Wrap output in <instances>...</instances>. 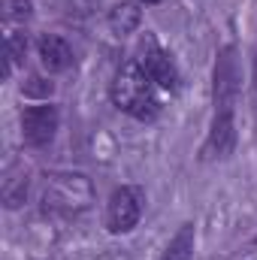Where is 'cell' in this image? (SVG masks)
<instances>
[{
    "label": "cell",
    "mask_w": 257,
    "mask_h": 260,
    "mask_svg": "<svg viewBox=\"0 0 257 260\" xmlns=\"http://www.w3.org/2000/svg\"><path fill=\"white\" fill-rule=\"evenodd\" d=\"M109 94H112V103L121 112H127L130 118H136V121H151L160 112V100L154 94V82L145 76V70L139 67L136 58L124 61L118 67Z\"/></svg>",
    "instance_id": "6da1fadb"
},
{
    "label": "cell",
    "mask_w": 257,
    "mask_h": 260,
    "mask_svg": "<svg viewBox=\"0 0 257 260\" xmlns=\"http://www.w3.org/2000/svg\"><path fill=\"white\" fill-rule=\"evenodd\" d=\"M43 203L55 212H85L94 203V185L82 173H49L43 185Z\"/></svg>",
    "instance_id": "7a4b0ae2"
},
{
    "label": "cell",
    "mask_w": 257,
    "mask_h": 260,
    "mask_svg": "<svg viewBox=\"0 0 257 260\" xmlns=\"http://www.w3.org/2000/svg\"><path fill=\"white\" fill-rule=\"evenodd\" d=\"M145 206V191L139 185H121L106 203V230L109 233H127L139 224Z\"/></svg>",
    "instance_id": "3957f363"
},
{
    "label": "cell",
    "mask_w": 257,
    "mask_h": 260,
    "mask_svg": "<svg viewBox=\"0 0 257 260\" xmlns=\"http://www.w3.org/2000/svg\"><path fill=\"white\" fill-rule=\"evenodd\" d=\"M136 61L145 70V76L157 85V88H167V91H176L179 88V70L173 64V58L157 46V40L151 34H145L139 40V52H136Z\"/></svg>",
    "instance_id": "277c9868"
},
{
    "label": "cell",
    "mask_w": 257,
    "mask_h": 260,
    "mask_svg": "<svg viewBox=\"0 0 257 260\" xmlns=\"http://www.w3.org/2000/svg\"><path fill=\"white\" fill-rule=\"evenodd\" d=\"M236 97H239V61L236 49L227 46L215 61V112H233Z\"/></svg>",
    "instance_id": "5b68a950"
},
{
    "label": "cell",
    "mask_w": 257,
    "mask_h": 260,
    "mask_svg": "<svg viewBox=\"0 0 257 260\" xmlns=\"http://www.w3.org/2000/svg\"><path fill=\"white\" fill-rule=\"evenodd\" d=\"M58 121H61L58 106H52V103H46V106H27L21 112V136H24V142L34 145V148L49 145L55 139V133H58Z\"/></svg>",
    "instance_id": "8992f818"
},
{
    "label": "cell",
    "mask_w": 257,
    "mask_h": 260,
    "mask_svg": "<svg viewBox=\"0 0 257 260\" xmlns=\"http://www.w3.org/2000/svg\"><path fill=\"white\" fill-rule=\"evenodd\" d=\"M233 148H236V121H233V112H215L209 139L203 145V157L206 160H224V157L233 154Z\"/></svg>",
    "instance_id": "52a82bcc"
},
{
    "label": "cell",
    "mask_w": 257,
    "mask_h": 260,
    "mask_svg": "<svg viewBox=\"0 0 257 260\" xmlns=\"http://www.w3.org/2000/svg\"><path fill=\"white\" fill-rule=\"evenodd\" d=\"M37 52H40V64L49 73H64V70L73 67V49L58 34H43L40 43H37Z\"/></svg>",
    "instance_id": "ba28073f"
},
{
    "label": "cell",
    "mask_w": 257,
    "mask_h": 260,
    "mask_svg": "<svg viewBox=\"0 0 257 260\" xmlns=\"http://www.w3.org/2000/svg\"><path fill=\"white\" fill-rule=\"evenodd\" d=\"M139 21H142V12H139L136 3H118V6L109 9V27H112L118 37L133 34V30L139 27Z\"/></svg>",
    "instance_id": "9c48e42d"
},
{
    "label": "cell",
    "mask_w": 257,
    "mask_h": 260,
    "mask_svg": "<svg viewBox=\"0 0 257 260\" xmlns=\"http://www.w3.org/2000/svg\"><path fill=\"white\" fill-rule=\"evenodd\" d=\"M191 254H194V224H185L170 239V245H167L160 260H191Z\"/></svg>",
    "instance_id": "30bf717a"
},
{
    "label": "cell",
    "mask_w": 257,
    "mask_h": 260,
    "mask_svg": "<svg viewBox=\"0 0 257 260\" xmlns=\"http://www.w3.org/2000/svg\"><path fill=\"white\" fill-rule=\"evenodd\" d=\"M24 194H27V173L21 170V173H6V179H3V203L9 206V209H15V206H21L24 203Z\"/></svg>",
    "instance_id": "8fae6325"
},
{
    "label": "cell",
    "mask_w": 257,
    "mask_h": 260,
    "mask_svg": "<svg viewBox=\"0 0 257 260\" xmlns=\"http://www.w3.org/2000/svg\"><path fill=\"white\" fill-rule=\"evenodd\" d=\"M24 55H27V37L18 34V30L6 34V58H9V64H21Z\"/></svg>",
    "instance_id": "7c38bea8"
},
{
    "label": "cell",
    "mask_w": 257,
    "mask_h": 260,
    "mask_svg": "<svg viewBox=\"0 0 257 260\" xmlns=\"http://www.w3.org/2000/svg\"><path fill=\"white\" fill-rule=\"evenodd\" d=\"M55 91V85L49 82V79H43V76H30L24 85H21V94L24 97H49Z\"/></svg>",
    "instance_id": "4fadbf2b"
},
{
    "label": "cell",
    "mask_w": 257,
    "mask_h": 260,
    "mask_svg": "<svg viewBox=\"0 0 257 260\" xmlns=\"http://www.w3.org/2000/svg\"><path fill=\"white\" fill-rule=\"evenodd\" d=\"M6 18L9 21H27L30 18V0H9Z\"/></svg>",
    "instance_id": "5bb4252c"
},
{
    "label": "cell",
    "mask_w": 257,
    "mask_h": 260,
    "mask_svg": "<svg viewBox=\"0 0 257 260\" xmlns=\"http://www.w3.org/2000/svg\"><path fill=\"white\" fill-rule=\"evenodd\" d=\"M254 82H257V58H254Z\"/></svg>",
    "instance_id": "9a60e30c"
},
{
    "label": "cell",
    "mask_w": 257,
    "mask_h": 260,
    "mask_svg": "<svg viewBox=\"0 0 257 260\" xmlns=\"http://www.w3.org/2000/svg\"><path fill=\"white\" fill-rule=\"evenodd\" d=\"M145 3H157V0H145Z\"/></svg>",
    "instance_id": "2e32d148"
}]
</instances>
